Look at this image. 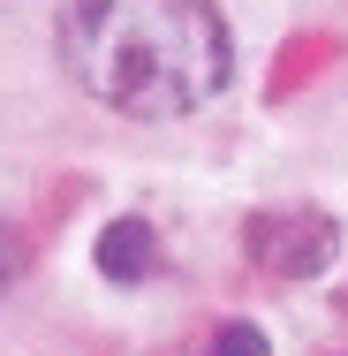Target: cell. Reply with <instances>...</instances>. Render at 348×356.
Masks as SVG:
<instances>
[{"instance_id":"cell-1","label":"cell","mask_w":348,"mask_h":356,"mask_svg":"<svg viewBox=\"0 0 348 356\" xmlns=\"http://www.w3.org/2000/svg\"><path fill=\"white\" fill-rule=\"evenodd\" d=\"M61 69L129 122H182L227 91L235 38L212 0H69Z\"/></svg>"},{"instance_id":"cell-2","label":"cell","mask_w":348,"mask_h":356,"mask_svg":"<svg viewBox=\"0 0 348 356\" xmlns=\"http://www.w3.org/2000/svg\"><path fill=\"white\" fill-rule=\"evenodd\" d=\"M242 250L273 273V281H318L341 258V220L318 205H265L242 220Z\"/></svg>"},{"instance_id":"cell-3","label":"cell","mask_w":348,"mask_h":356,"mask_svg":"<svg viewBox=\"0 0 348 356\" xmlns=\"http://www.w3.org/2000/svg\"><path fill=\"white\" fill-rule=\"evenodd\" d=\"M91 258H99V273H106L114 288H137V281L159 273V227L137 220V213H122V220H106V227H99Z\"/></svg>"},{"instance_id":"cell-4","label":"cell","mask_w":348,"mask_h":356,"mask_svg":"<svg viewBox=\"0 0 348 356\" xmlns=\"http://www.w3.org/2000/svg\"><path fill=\"white\" fill-rule=\"evenodd\" d=\"M205 356H273V341H265L250 318H227V326L212 334V349H205Z\"/></svg>"},{"instance_id":"cell-5","label":"cell","mask_w":348,"mask_h":356,"mask_svg":"<svg viewBox=\"0 0 348 356\" xmlns=\"http://www.w3.org/2000/svg\"><path fill=\"white\" fill-rule=\"evenodd\" d=\"M23 273H31V235H23L15 220H0V296L23 281Z\"/></svg>"},{"instance_id":"cell-6","label":"cell","mask_w":348,"mask_h":356,"mask_svg":"<svg viewBox=\"0 0 348 356\" xmlns=\"http://www.w3.org/2000/svg\"><path fill=\"white\" fill-rule=\"evenodd\" d=\"M341 311H348V288H341Z\"/></svg>"}]
</instances>
